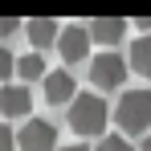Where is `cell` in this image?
<instances>
[{
  "instance_id": "cell-11",
  "label": "cell",
  "mask_w": 151,
  "mask_h": 151,
  "mask_svg": "<svg viewBox=\"0 0 151 151\" xmlns=\"http://www.w3.org/2000/svg\"><path fill=\"white\" fill-rule=\"evenodd\" d=\"M17 74L33 82V78H41L45 82V61H41V53H25V57H17Z\"/></svg>"
},
{
  "instance_id": "cell-10",
  "label": "cell",
  "mask_w": 151,
  "mask_h": 151,
  "mask_svg": "<svg viewBox=\"0 0 151 151\" xmlns=\"http://www.w3.org/2000/svg\"><path fill=\"white\" fill-rule=\"evenodd\" d=\"M131 65L143 78H151V37H139V41L131 45Z\"/></svg>"
},
{
  "instance_id": "cell-14",
  "label": "cell",
  "mask_w": 151,
  "mask_h": 151,
  "mask_svg": "<svg viewBox=\"0 0 151 151\" xmlns=\"http://www.w3.org/2000/svg\"><path fill=\"white\" fill-rule=\"evenodd\" d=\"M17 29H25L21 21H17V17H0V37H12Z\"/></svg>"
},
{
  "instance_id": "cell-17",
  "label": "cell",
  "mask_w": 151,
  "mask_h": 151,
  "mask_svg": "<svg viewBox=\"0 0 151 151\" xmlns=\"http://www.w3.org/2000/svg\"><path fill=\"white\" fill-rule=\"evenodd\" d=\"M61 151H86V147H61Z\"/></svg>"
},
{
  "instance_id": "cell-13",
  "label": "cell",
  "mask_w": 151,
  "mask_h": 151,
  "mask_svg": "<svg viewBox=\"0 0 151 151\" xmlns=\"http://www.w3.org/2000/svg\"><path fill=\"white\" fill-rule=\"evenodd\" d=\"M98 151H131V143H127L123 135H106V139L98 143Z\"/></svg>"
},
{
  "instance_id": "cell-4",
  "label": "cell",
  "mask_w": 151,
  "mask_h": 151,
  "mask_svg": "<svg viewBox=\"0 0 151 151\" xmlns=\"http://www.w3.org/2000/svg\"><path fill=\"white\" fill-rule=\"evenodd\" d=\"M17 147H21V151H53V147H57V131H53V123H45V119H29L25 131L17 135Z\"/></svg>"
},
{
  "instance_id": "cell-8",
  "label": "cell",
  "mask_w": 151,
  "mask_h": 151,
  "mask_svg": "<svg viewBox=\"0 0 151 151\" xmlns=\"http://www.w3.org/2000/svg\"><path fill=\"white\" fill-rule=\"evenodd\" d=\"M123 33H127V21H123V17H94V21H90V37L102 41V45L123 41Z\"/></svg>"
},
{
  "instance_id": "cell-2",
  "label": "cell",
  "mask_w": 151,
  "mask_h": 151,
  "mask_svg": "<svg viewBox=\"0 0 151 151\" xmlns=\"http://www.w3.org/2000/svg\"><path fill=\"white\" fill-rule=\"evenodd\" d=\"M114 123L123 131H147L151 127V94L147 90H127L114 106Z\"/></svg>"
},
{
  "instance_id": "cell-5",
  "label": "cell",
  "mask_w": 151,
  "mask_h": 151,
  "mask_svg": "<svg viewBox=\"0 0 151 151\" xmlns=\"http://www.w3.org/2000/svg\"><path fill=\"white\" fill-rule=\"evenodd\" d=\"M90 29H82V25H70V29H61V41H57V49H61V61H86L90 57Z\"/></svg>"
},
{
  "instance_id": "cell-9",
  "label": "cell",
  "mask_w": 151,
  "mask_h": 151,
  "mask_svg": "<svg viewBox=\"0 0 151 151\" xmlns=\"http://www.w3.org/2000/svg\"><path fill=\"white\" fill-rule=\"evenodd\" d=\"M45 98L57 106V102H74V78L65 74V70H53V74H45Z\"/></svg>"
},
{
  "instance_id": "cell-7",
  "label": "cell",
  "mask_w": 151,
  "mask_h": 151,
  "mask_svg": "<svg viewBox=\"0 0 151 151\" xmlns=\"http://www.w3.org/2000/svg\"><path fill=\"white\" fill-rule=\"evenodd\" d=\"M25 33H29V41H33L37 49L61 41V29H57V21H49V17H33V21H25Z\"/></svg>"
},
{
  "instance_id": "cell-1",
  "label": "cell",
  "mask_w": 151,
  "mask_h": 151,
  "mask_svg": "<svg viewBox=\"0 0 151 151\" xmlns=\"http://www.w3.org/2000/svg\"><path fill=\"white\" fill-rule=\"evenodd\" d=\"M70 127L78 135H102L106 131V102L94 94H78L70 102Z\"/></svg>"
},
{
  "instance_id": "cell-3",
  "label": "cell",
  "mask_w": 151,
  "mask_h": 151,
  "mask_svg": "<svg viewBox=\"0 0 151 151\" xmlns=\"http://www.w3.org/2000/svg\"><path fill=\"white\" fill-rule=\"evenodd\" d=\"M127 78V65L119 53H98V57H90V82L98 86V90H119Z\"/></svg>"
},
{
  "instance_id": "cell-6",
  "label": "cell",
  "mask_w": 151,
  "mask_h": 151,
  "mask_svg": "<svg viewBox=\"0 0 151 151\" xmlns=\"http://www.w3.org/2000/svg\"><path fill=\"white\" fill-rule=\"evenodd\" d=\"M29 110H33V94H29V86H0V114H8V119H25Z\"/></svg>"
},
{
  "instance_id": "cell-12",
  "label": "cell",
  "mask_w": 151,
  "mask_h": 151,
  "mask_svg": "<svg viewBox=\"0 0 151 151\" xmlns=\"http://www.w3.org/2000/svg\"><path fill=\"white\" fill-rule=\"evenodd\" d=\"M12 70H17V57L0 45V86H8V74H12Z\"/></svg>"
},
{
  "instance_id": "cell-15",
  "label": "cell",
  "mask_w": 151,
  "mask_h": 151,
  "mask_svg": "<svg viewBox=\"0 0 151 151\" xmlns=\"http://www.w3.org/2000/svg\"><path fill=\"white\" fill-rule=\"evenodd\" d=\"M17 147V139H12V131H8V127L0 123V151H12Z\"/></svg>"
},
{
  "instance_id": "cell-16",
  "label": "cell",
  "mask_w": 151,
  "mask_h": 151,
  "mask_svg": "<svg viewBox=\"0 0 151 151\" xmlns=\"http://www.w3.org/2000/svg\"><path fill=\"white\" fill-rule=\"evenodd\" d=\"M143 151H151V135H147V139H143Z\"/></svg>"
}]
</instances>
